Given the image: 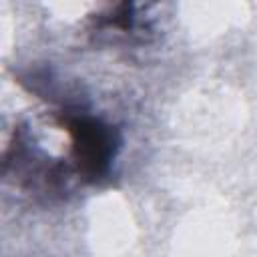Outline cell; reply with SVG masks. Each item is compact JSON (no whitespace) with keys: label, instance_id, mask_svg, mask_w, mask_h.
I'll return each instance as SVG.
<instances>
[{"label":"cell","instance_id":"6da1fadb","mask_svg":"<svg viewBox=\"0 0 257 257\" xmlns=\"http://www.w3.org/2000/svg\"><path fill=\"white\" fill-rule=\"evenodd\" d=\"M62 122L72 137V155L80 175L92 181L102 177L118 147L112 126L92 116H66Z\"/></svg>","mask_w":257,"mask_h":257}]
</instances>
